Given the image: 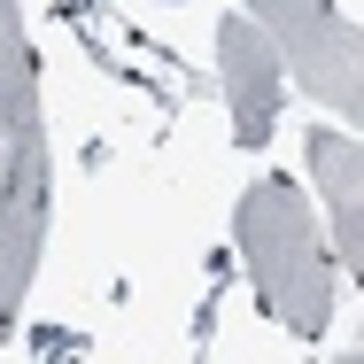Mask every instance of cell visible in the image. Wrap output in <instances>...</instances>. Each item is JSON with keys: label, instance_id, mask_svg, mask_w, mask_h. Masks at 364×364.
Masks as SVG:
<instances>
[{"label": "cell", "instance_id": "obj_6", "mask_svg": "<svg viewBox=\"0 0 364 364\" xmlns=\"http://www.w3.org/2000/svg\"><path fill=\"white\" fill-rule=\"evenodd\" d=\"M23 77H39V63H31V47L0 63V140H8V101H16V85H23Z\"/></svg>", "mask_w": 364, "mask_h": 364}, {"label": "cell", "instance_id": "obj_5", "mask_svg": "<svg viewBox=\"0 0 364 364\" xmlns=\"http://www.w3.org/2000/svg\"><path fill=\"white\" fill-rule=\"evenodd\" d=\"M310 186L333 218V272L364 279V147L349 132H310Z\"/></svg>", "mask_w": 364, "mask_h": 364}, {"label": "cell", "instance_id": "obj_4", "mask_svg": "<svg viewBox=\"0 0 364 364\" xmlns=\"http://www.w3.org/2000/svg\"><path fill=\"white\" fill-rule=\"evenodd\" d=\"M218 77H225V109H232V140L264 147L279 132V101H287V70L279 47L264 39V23L248 8H232L218 23Z\"/></svg>", "mask_w": 364, "mask_h": 364}, {"label": "cell", "instance_id": "obj_2", "mask_svg": "<svg viewBox=\"0 0 364 364\" xmlns=\"http://www.w3.org/2000/svg\"><path fill=\"white\" fill-rule=\"evenodd\" d=\"M47 202H55L47 117H39V77H23L16 101H8V140H0V333H16L23 294H31V279H39Z\"/></svg>", "mask_w": 364, "mask_h": 364}, {"label": "cell", "instance_id": "obj_7", "mask_svg": "<svg viewBox=\"0 0 364 364\" xmlns=\"http://www.w3.org/2000/svg\"><path fill=\"white\" fill-rule=\"evenodd\" d=\"M8 55H23V16H16V0H0V63Z\"/></svg>", "mask_w": 364, "mask_h": 364}, {"label": "cell", "instance_id": "obj_1", "mask_svg": "<svg viewBox=\"0 0 364 364\" xmlns=\"http://www.w3.org/2000/svg\"><path fill=\"white\" fill-rule=\"evenodd\" d=\"M232 248L248 264L256 302L294 341H318L333 326V279L341 272H333V248H326V232L310 218V194L294 178H279V171L248 178V194L232 202Z\"/></svg>", "mask_w": 364, "mask_h": 364}, {"label": "cell", "instance_id": "obj_3", "mask_svg": "<svg viewBox=\"0 0 364 364\" xmlns=\"http://www.w3.org/2000/svg\"><path fill=\"white\" fill-rule=\"evenodd\" d=\"M248 16L264 23V39L279 47V70L310 101H326L341 117L364 109V39L333 0H248Z\"/></svg>", "mask_w": 364, "mask_h": 364}]
</instances>
